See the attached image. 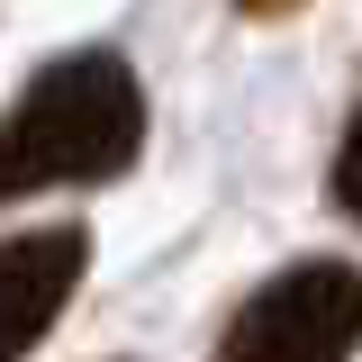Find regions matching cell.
<instances>
[{
  "label": "cell",
  "instance_id": "cell-3",
  "mask_svg": "<svg viewBox=\"0 0 362 362\" xmlns=\"http://www.w3.org/2000/svg\"><path fill=\"white\" fill-rule=\"evenodd\" d=\"M90 272V235L82 226H28L0 235V362H28L54 335V317L73 308Z\"/></svg>",
  "mask_w": 362,
  "mask_h": 362
},
{
  "label": "cell",
  "instance_id": "cell-4",
  "mask_svg": "<svg viewBox=\"0 0 362 362\" xmlns=\"http://www.w3.org/2000/svg\"><path fill=\"white\" fill-rule=\"evenodd\" d=\"M335 209L362 218V118L344 127V145H335Z\"/></svg>",
  "mask_w": 362,
  "mask_h": 362
},
{
  "label": "cell",
  "instance_id": "cell-2",
  "mask_svg": "<svg viewBox=\"0 0 362 362\" xmlns=\"http://www.w3.org/2000/svg\"><path fill=\"white\" fill-rule=\"evenodd\" d=\"M354 344H362V272L308 254L226 317L218 362H354Z\"/></svg>",
  "mask_w": 362,
  "mask_h": 362
},
{
  "label": "cell",
  "instance_id": "cell-5",
  "mask_svg": "<svg viewBox=\"0 0 362 362\" xmlns=\"http://www.w3.org/2000/svg\"><path fill=\"white\" fill-rule=\"evenodd\" d=\"M235 9H245V18H290L299 0H235Z\"/></svg>",
  "mask_w": 362,
  "mask_h": 362
},
{
  "label": "cell",
  "instance_id": "cell-1",
  "mask_svg": "<svg viewBox=\"0 0 362 362\" xmlns=\"http://www.w3.org/2000/svg\"><path fill=\"white\" fill-rule=\"evenodd\" d=\"M136 145H145V90H136L127 54H109V45L54 54L0 118V199L118 181L136 163Z\"/></svg>",
  "mask_w": 362,
  "mask_h": 362
}]
</instances>
